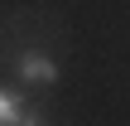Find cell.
<instances>
[{
	"mask_svg": "<svg viewBox=\"0 0 130 126\" xmlns=\"http://www.w3.org/2000/svg\"><path fill=\"white\" fill-rule=\"evenodd\" d=\"M19 73H24L29 83H58V63H53V58H39V53H29V58L19 63Z\"/></svg>",
	"mask_w": 130,
	"mask_h": 126,
	"instance_id": "obj_1",
	"label": "cell"
},
{
	"mask_svg": "<svg viewBox=\"0 0 130 126\" xmlns=\"http://www.w3.org/2000/svg\"><path fill=\"white\" fill-rule=\"evenodd\" d=\"M19 117H24V102H19L14 92H5V87H0V126H14Z\"/></svg>",
	"mask_w": 130,
	"mask_h": 126,
	"instance_id": "obj_2",
	"label": "cell"
},
{
	"mask_svg": "<svg viewBox=\"0 0 130 126\" xmlns=\"http://www.w3.org/2000/svg\"><path fill=\"white\" fill-rule=\"evenodd\" d=\"M14 126H43V117H34V112H24V117H19Z\"/></svg>",
	"mask_w": 130,
	"mask_h": 126,
	"instance_id": "obj_3",
	"label": "cell"
}]
</instances>
